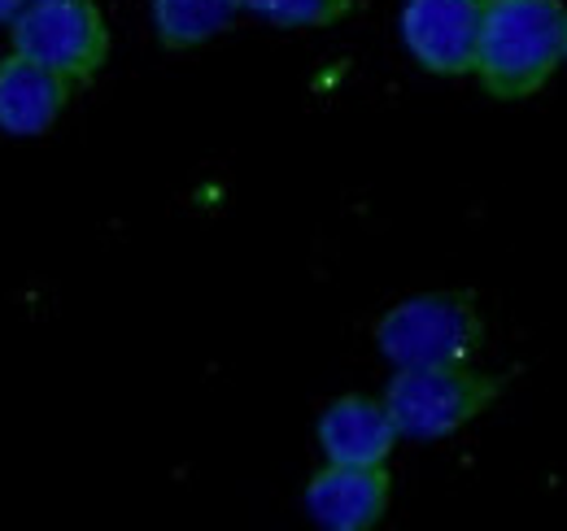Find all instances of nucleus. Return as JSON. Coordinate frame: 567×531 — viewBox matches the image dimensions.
Wrapping results in <instances>:
<instances>
[{"instance_id":"obj_1","label":"nucleus","mask_w":567,"mask_h":531,"mask_svg":"<svg viewBox=\"0 0 567 531\" xmlns=\"http://www.w3.org/2000/svg\"><path fill=\"white\" fill-rule=\"evenodd\" d=\"M564 27L567 9L559 0H489L472 74L497 101L542 92L567 58Z\"/></svg>"},{"instance_id":"obj_2","label":"nucleus","mask_w":567,"mask_h":531,"mask_svg":"<svg viewBox=\"0 0 567 531\" xmlns=\"http://www.w3.org/2000/svg\"><path fill=\"white\" fill-rule=\"evenodd\" d=\"M485 344V319L472 292H420L375 323V348L398 366H467Z\"/></svg>"},{"instance_id":"obj_3","label":"nucleus","mask_w":567,"mask_h":531,"mask_svg":"<svg viewBox=\"0 0 567 531\" xmlns=\"http://www.w3.org/2000/svg\"><path fill=\"white\" fill-rule=\"evenodd\" d=\"M506 379L467 366H411L384 388V405L406 440H445L494 409Z\"/></svg>"},{"instance_id":"obj_4","label":"nucleus","mask_w":567,"mask_h":531,"mask_svg":"<svg viewBox=\"0 0 567 531\" xmlns=\"http://www.w3.org/2000/svg\"><path fill=\"white\" fill-rule=\"evenodd\" d=\"M13 53L58 70L74 87L92 83L110 62V27L96 0H31L9 22Z\"/></svg>"},{"instance_id":"obj_5","label":"nucleus","mask_w":567,"mask_h":531,"mask_svg":"<svg viewBox=\"0 0 567 531\" xmlns=\"http://www.w3.org/2000/svg\"><path fill=\"white\" fill-rule=\"evenodd\" d=\"M485 9L489 0H406L402 44L427 74H441V79L472 74Z\"/></svg>"},{"instance_id":"obj_6","label":"nucleus","mask_w":567,"mask_h":531,"mask_svg":"<svg viewBox=\"0 0 567 531\" xmlns=\"http://www.w3.org/2000/svg\"><path fill=\"white\" fill-rule=\"evenodd\" d=\"M393 501V475L384 466L328 462L306 483V514L328 531H371Z\"/></svg>"},{"instance_id":"obj_7","label":"nucleus","mask_w":567,"mask_h":531,"mask_svg":"<svg viewBox=\"0 0 567 531\" xmlns=\"http://www.w3.org/2000/svg\"><path fill=\"white\" fill-rule=\"evenodd\" d=\"M319 449L328 462L341 466H384L389 454L398 449L402 431L389 414L384 397H362V393H346L337 397L323 414H319Z\"/></svg>"},{"instance_id":"obj_8","label":"nucleus","mask_w":567,"mask_h":531,"mask_svg":"<svg viewBox=\"0 0 567 531\" xmlns=\"http://www.w3.org/2000/svg\"><path fill=\"white\" fill-rule=\"evenodd\" d=\"M74 83L22 53L0 58V135L35 139L66 114Z\"/></svg>"},{"instance_id":"obj_9","label":"nucleus","mask_w":567,"mask_h":531,"mask_svg":"<svg viewBox=\"0 0 567 531\" xmlns=\"http://www.w3.org/2000/svg\"><path fill=\"white\" fill-rule=\"evenodd\" d=\"M148 4H153V31L162 49H175V53L214 40L245 9V0H148Z\"/></svg>"},{"instance_id":"obj_10","label":"nucleus","mask_w":567,"mask_h":531,"mask_svg":"<svg viewBox=\"0 0 567 531\" xmlns=\"http://www.w3.org/2000/svg\"><path fill=\"white\" fill-rule=\"evenodd\" d=\"M245 13L280 31H319L354 13V0H245Z\"/></svg>"},{"instance_id":"obj_11","label":"nucleus","mask_w":567,"mask_h":531,"mask_svg":"<svg viewBox=\"0 0 567 531\" xmlns=\"http://www.w3.org/2000/svg\"><path fill=\"white\" fill-rule=\"evenodd\" d=\"M27 4H31V0H0V27H9Z\"/></svg>"},{"instance_id":"obj_12","label":"nucleus","mask_w":567,"mask_h":531,"mask_svg":"<svg viewBox=\"0 0 567 531\" xmlns=\"http://www.w3.org/2000/svg\"><path fill=\"white\" fill-rule=\"evenodd\" d=\"M564 44H567V27H564Z\"/></svg>"}]
</instances>
